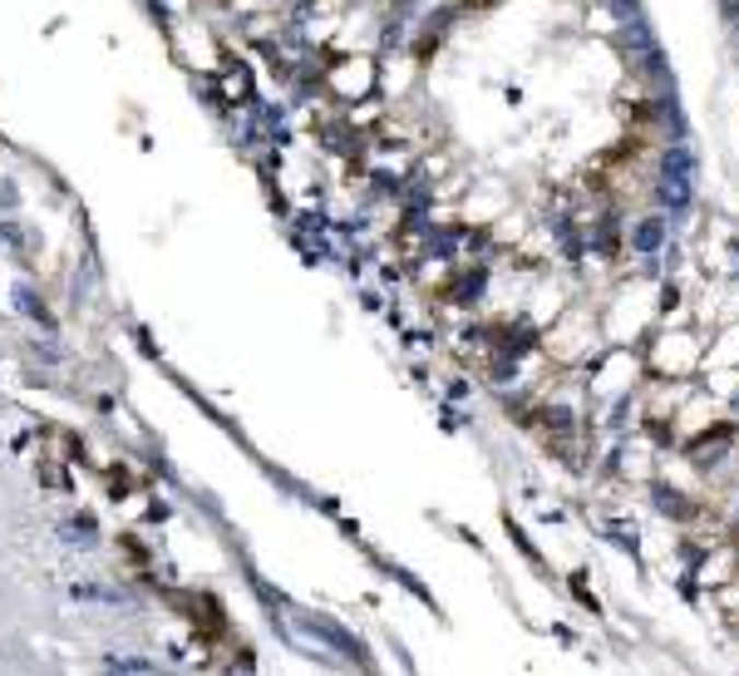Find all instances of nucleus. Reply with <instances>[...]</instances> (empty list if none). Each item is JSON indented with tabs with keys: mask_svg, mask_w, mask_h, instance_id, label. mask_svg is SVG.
<instances>
[{
	"mask_svg": "<svg viewBox=\"0 0 739 676\" xmlns=\"http://www.w3.org/2000/svg\"><path fill=\"white\" fill-rule=\"evenodd\" d=\"M114 672H153V662H134V656H108Z\"/></svg>",
	"mask_w": 739,
	"mask_h": 676,
	"instance_id": "3",
	"label": "nucleus"
},
{
	"mask_svg": "<svg viewBox=\"0 0 739 676\" xmlns=\"http://www.w3.org/2000/svg\"><path fill=\"white\" fill-rule=\"evenodd\" d=\"M212 90H217V114H232V110H246L256 100V75L246 60L236 55H222V65L212 70Z\"/></svg>",
	"mask_w": 739,
	"mask_h": 676,
	"instance_id": "1",
	"label": "nucleus"
},
{
	"mask_svg": "<svg viewBox=\"0 0 739 676\" xmlns=\"http://www.w3.org/2000/svg\"><path fill=\"white\" fill-rule=\"evenodd\" d=\"M65 543H94V518H74V524H65Z\"/></svg>",
	"mask_w": 739,
	"mask_h": 676,
	"instance_id": "2",
	"label": "nucleus"
}]
</instances>
